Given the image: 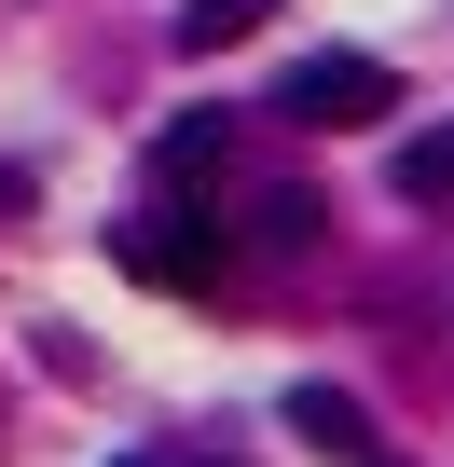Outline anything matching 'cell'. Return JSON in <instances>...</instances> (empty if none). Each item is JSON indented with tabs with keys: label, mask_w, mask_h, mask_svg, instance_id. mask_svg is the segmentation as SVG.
<instances>
[{
	"label": "cell",
	"mask_w": 454,
	"mask_h": 467,
	"mask_svg": "<svg viewBox=\"0 0 454 467\" xmlns=\"http://www.w3.org/2000/svg\"><path fill=\"white\" fill-rule=\"evenodd\" d=\"M385 97H399V69H385V56H358V42L290 56V83H276V110H290V124H317V138H331V124H372Z\"/></svg>",
	"instance_id": "1"
},
{
	"label": "cell",
	"mask_w": 454,
	"mask_h": 467,
	"mask_svg": "<svg viewBox=\"0 0 454 467\" xmlns=\"http://www.w3.org/2000/svg\"><path fill=\"white\" fill-rule=\"evenodd\" d=\"M124 275H152V289H206V275H220V220H206V206H152V220H124Z\"/></svg>",
	"instance_id": "2"
},
{
	"label": "cell",
	"mask_w": 454,
	"mask_h": 467,
	"mask_svg": "<svg viewBox=\"0 0 454 467\" xmlns=\"http://www.w3.org/2000/svg\"><path fill=\"white\" fill-rule=\"evenodd\" d=\"M290 426H303L317 453H344V467H372V412H358L344 385H290Z\"/></svg>",
	"instance_id": "3"
},
{
	"label": "cell",
	"mask_w": 454,
	"mask_h": 467,
	"mask_svg": "<svg viewBox=\"0 0 454 467\" xmlns=\"http://www.w3.org/2000/svg\"><path fill=\"white\" fill-rule=\"evenodd\" d=\"M220 138H235V110H179V124L152 138V165H165V179H206V165H220Z\"/></svg>",
	"instance_id": "4"
},
{
	"label": "cell",
	"mask_w": 454,
	"mask_h": 467,
	"mask_svg": "<svg viewBox=\"0 0 454 467\" xmlns=\"http://www.w3.org/2000/svg\"><path fill=\"white\" fill-rule=\"evenodd\" d=\"M276 15V0H179V56H220V42H248Z\"/></svg>",
	"instance_id": "5"
},
{
	"label": "cell",
	"mask_w": 454,
	"mask_h": 467,
	"mask_svg": "<svg viewBox=\"0 0 454 467\" xmlns=\"http://www.w3.org/2000/svg\"><path fill=\"white\" fill-rule=\"evenodd\" d=\"M399 192H413V206H454V124L399 138Z\"/></svg>",
	"instance_id": "6"
},
{
	"label": "cell",
	"mask_w": 454,
	"mask_h": 467,
	"mask_svg": "<svg viewBox=\"0 0 454 467\" xmlns=\"http://www.w3.org/2000/svg\"><path fill=\"white\" fill-rule=\"evenodd\" d=\"M262 248H317V192H276L262 206Z\"/></svg>",
	"instance_id": "7"
},
{
	"label": "cell",
	"mask_w": 454,
	"mask_h": 467,
	"mask_svg": "<svg viewBox=\"0 0 454 467\" xmlns=\"http://www.w3.org/2000/svg\"><path fill=\"white\" fill-rule=\"evenodd\" d=\"M124 467H152V453H124Z\"/></svg>",
	"instance_id": "8"
},
{
	"label": "cell",
	"mask_w": 454,
	"mask_h": 467,
	"mask_svg": "<svg viewBox=\"0 0 454 467\" xmlns=\"http://www.w3.org/2000/svg\"><path fill=\"white\" fill-rule=\"evenodd\" d=\"M372 467H385V453H372Z\"/></svg>",
	"instance_id": "9"
}]
</instances>
